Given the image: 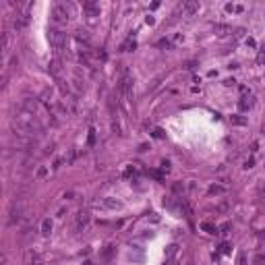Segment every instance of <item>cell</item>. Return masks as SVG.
Here are the masks:
<instances>
[{"label": "cell", "mask_w": 265, "mask_h": 265, "mask_svg": "<svg viewBox=\"0 0 265 265\" xmlns=\"http://www.w3.org/2000/svg\"><path fill=\"white\" fill-rule=\"evenodd\" d=\"M13 130H15V135H19V137H31L33 133H37V130H40V124H37V120H35V114L17 108L15 116H13Z\"/></svg>", "instance_id": "obj_1"}, {"label": "cell", "mask_w": 265, "mask_h": 265, "mask_svg": "<svg viewBox=\"0 0 265 265\" xmlns=\"http://www.w3.org/2000/svg\"><path fill=\"white\" fill-rule=\"evenodd\" d=\"M8 215H10V224H19L27 218V207H25V201L23 199H13L10 203V209H8Z\"/></svg>", "instance_id": "obj_2"}, {"label": "cell", "mask_w": 265, "mask_h": 265, "mask_svg": "<svg viewBox=\"0 0 265 265\" xmlns=\"http://www.w3.org/2000/svg\"><path fill=\"white\" fill-rule=\"evenodd\" d=\"M48 40H50L52 48H54L56 52H62V50L66 48V44H69V35H66L64 31L50 29V33H48Z\"/></svg>", "instance_id": "obj_3"}, {"label": "cell", "mask_w": 265, "mask_h": 265, "mask_svg": "<svg viewBox=\"0 0 265 265\" xmlns=\"http://www.w3.org/2000/svg\"><path fill=\"white\" fill-rule=\"evenodd\" d=\"M133 85H135V81H133V75H130L129 70H122V79H120V95L124 97L126 102H130L133 97Z\"/></svg>", "instance_id": "obj_4"}, {"label": "cell", "mask_w": 265, "mask_h": 265, "mask_svg": "<svg viewBox=\"0 0 265 265\" xmlns=\"http://www.w3.org/2000/svg\"><path fill=\"white\" fill-rule=\"evenodd\" d=\"M52 19L56 23H69L70 21V4H64V2H58L52 8Z\"/></svg>", "instance_id": "obj_5"}, {"label": "cell", "mask_w": 265, "mask_h": 265, "mask_svg": "<svg viewBox=\"0 0 265 265\" xmlns=\"http://www.w3.org/2000/svg\"><path fill=\"white\" fill-rule=\"evenodd\" d=\"M89 224H91V215L87 213V211L81 209L79 213H77V218H75V228H77V232H85L87 228H89Z\"/></svg>", "instance_id": "obj_6"}, {"label": "cell", "mask_w": 265, "mask_h": 265, "mask_svg": "<svg viewBox=\"0 0 265 265\" xmlns=\"http://www.w3.org/2000/svg\"><path fill=\"white\" fill-rule=\"evenodd\" d=\"M180 10H182L185 17H193L197 10H199V2H197V0H186V2H182Z\"/></svg>", "instance_id": "obj_7"}, {"label": "cell", "mask_w": 265, "mask_h": 265, "mask_svg": "<svg viewBox=\"0 0 265 265\" xmlns=\"http://www.w3.org/2000/svg\"><path fill=\"white\" fill-rule=\"evenodd\" d=\"M25 265H44V257L37 253V251H27L25 255Z\"/></svg>", "instance_id": "obj_8"}, {"label": "cell", "mask_w": 265, "mask_h": 265, "mask_svg": "<svg viewBox=\"0 0 265 265\" xmlns=\"http://www.w3.org/2000/svg\"><path fill=\"white\" fill-rule=\"evenodd\" d=\"M19 108H21V110H25V112L35 114V112H37V100H35V97H25V100L21 102Z\"/></svg>", "instance_id": "obj_9"}, {"label": "cell", "mask_w": 265, "mask_h": 265, "mask_svg": "<svg viewBox=\"0 0 265 265\" xmlns=\"http://www.w3.org/2000/svg\"><path fill=\"white\" fill-rule=\"evenodd\" d=\"M48 70H50V73L56 77V79H60V75H62V62H60V58L50 60V64H48Z\"/></svg>", "instance_id": "obj_10"}, {"label": "cell", "mask_w": 265, "mask_h": 265, "mask_svg": "<svg viewBox=\"0 0 265 265\" xmlns=\"http://www.w3.org/2000/svg\"><path fill=\"white\" fill-rule=\"evenodd\" d=\"M253 106H255V100H253V97H242V100L238 102V108L240 110H251V108H253Z\"/></svg>", "instance_id": "obj_11"}, {"label": "cell", "mask_w": 265, "mask_h": 265, "mask_svg": "<svg viewBox=\"0 0 265 265\" xmlns=\"http://www.w3.org/2000/svg\"><path fill=\"white\" fill-rule=\"evenodd\" d=\"M213 31L220 35V37H224V35L232 33V27L230 25H220V23H218V25H213Z\"/></svg>", "instance_id": "obj_12"}, {"label": "cell", "mask_w": 265, "mask_h": 265, "mask_svg": "<svg viewBox=\"0 0 265 265\" xmlns=\"http://www.w3.org/2000/svg\"><path fill=\"white\" fill-rule=\"evenodd\" d=\"M50 232H52V220H50V218H46V220L41 222V234L50 236Z\"/></svg>", "instance_id": "obj_13"}, {"label": "cell", "mask_w": 265, "mask_h": 265, "mask_svg": "<svg viewBox=\"0 0 265 265\" xmlns=\"http://www.w3.org/2000/svg\"><path fill=\"white\" fill-rule=\"evenodd\" d=\"M207 193H209V195H224V193H226V186H220V185H211L209 189H207Z\"/></svg>", "instance_id": "obj_14"}, {"label": "cell", "mask_w": 265, "mask_h": 265, "mask_svg": "<svg viewBox=\"0 0 265 265\" xmlns=\"http://www.w3.org/2000/svg\"><path fill=\"white\" fill-rule=\"evenodd\" d=\"M75 160H77V149H70L69 153L64 155V160H62V162H64L66 166H70V164H73V162H75Z\"/></svg>", "instance_id": "obj_15"}, {"label": "cell", "mask_w": 265, "mask_h": 265, "mask_svg": "<svg viewBox=\"0 0 265 265\" xmlns=\"http://www.w3.org/2000/svg\"><path fill=\"white\" fill-rule=\"evenodd\" d=\"M176 251H178V245H170V246H168V249H166V261H168V259H174Z\"/></svg>", "instance_id": "obj_16"}, {"label": "cell", "mask_w": 265, "mask_h": 265, "mask_svg": "<svg viewBox=\"0 0 265 265\" xmlns=\"http://www.w3.org/2000/svg\"><path fill=\"white\" fill-rule=\"evenodd\" d=\"M201 230H205V232H209V234H215V226H211L209 222H203V224H201Z\"/></svg>", "instance_id": "obj_17"}, {"label": "cell", "mask_w": 265, "mask_h": 265, "mask_svg": "<svg viewBox=\"0 0 265 265\" xmlns=\"http://www.w3.org/2000/svg\"><path fill=\"white\" fill-rule=\"evenodd\" d=\"M2 52H8V33L6 31H2Z\"/></svg>", "instance_id": "obj_18"}, {"label": "cell", "mask_w": 265, "mask_h": 265, "mask_svg": "<svg viewBox=\"0 0 265 265\" xmlns=\"http://www.w3.org/2000/svg\"><path fill=\"white\" fill-rule=\"evenodd\" d=\"M104 203H106V207H110V209H116V207H120V201H114V199H106Z\"/></svg>", "instance_id": "obj_19"}, {"label": "cell", "mask_w": 265, "mask_h": 265, "mask_svg": "<svg viewBox=\"0 0 265 265\" xmlns=\"http://www.w3.org/2000/svg\"><path fill=\"white\" fill-rule=\"evenodd\" d=\"M230 120H232V124H245V122H246V120L242 118V116H238V114H234Z\"/></svg>", "instance_id": "obj_20"}, {"label": "cell", "mask_w": 265, "mask_h": 265, "mask_svg": "<svg viewBox=\"0 0 265 265\" xmlns=\"http://www.w3.org/2000/svg\"><path fill=\"white\" fill-rule=\"evenodd\" d=\"M215 209H218V211H222V213H224V211H228V209H230V203H228V201H224V203H220V205L215 207Z\"/></svg>", "instance_id": "obj_21"}, {"label": "cell", "mask_w": 265, "mask_h": 265, "mask_svg": "<svg viewBox=\"0 0 265 265\" xmlns=\"http://www.w3.org/2000/svg\"><path fill=\"white\" fill-rule=\"evenodd\" d=\"M257 62H259V64H265V46H263V48H261L259 56H257Z\"/></svg>", "instance_id": "obj_22"}, {"label": "cell", "mask_w": 265, "mask_h": 265, "mask_svg": "<svg viewBox=\"0 0 265 265\" xmlns=\"http://www.w3.org/2000/svg\"><path fill=\"white\" fill-rule=\"evenodd\" d=\"M77 40H81V41H87V40H89V35H87V31H77Z\"/></svg>", "instance_id": "obj_23"}, {"label": "cell", "mask_w": 265, "mask_h": 265, "mask_svg": "<svg viewBox=\"0 0 265 265\" xmlns=\"http://www.w3.org/2000/svg\"><path fill=\"white\" fill-rule=\"evenodd\" d=\"M253 166H255V157H249V160L245 162V168H246V170H251Z\"/></svg>", "instance_id": "obj_24"}, {"label": "cell", "mask_w": 265, "mask_h": 265, "mask_svg": "<svg viewBox=\"0 0 265 265\" xmlns=\"http://www.w3.org/2000/svg\"><path fill=\"white\" fill-rule=\"evenodd\" d=\"M255 265H265V255H257L255 257Z\"/></svg>", "instance_id": "obj_25"}, {"label": "cell", "mask_w": 265, "mask_h": 265, "mask_svg": "<svg viewBox=\"0 0 265 265\" xmlns=\"http://www.w3.org/2000/svg\"><path fill=\"white\" fill-rule=\"evenodd\" d=\"M87 143H89V145H93V143H95V130L93 129L89 130V139H87Z\"/></svg>", "instance_id": "obj_26"}, {"label": "cell", "mask_w": 265, "mask_h": 265, "mask_svg": "<svg viewBox=\"0 0 265 265\" xmlns=\"http://www.w3.org/2000/svg\"><path fill=\"white\" fill-rule=\"evenodd\" d=\"M130 48L135 50V41H126V44L122 46V50H124V52H126V50H130Z\"/></svg>", "instance_id": "obj_27"}, {"label": "cell", "mask_w": 265, "mask_h": 265, "mask_svg": "<svg viewBox=\"0 0 265 265\" xmlns=\"http://www.w3.org/2000/svg\"><path fill=\"white\" fill-rule=\"evenodd\" d=\"M153 137H155V139H162V137H164V130H162V129H155L153 130Z\"/></svg>", "instance_id": "obj_28"}, {"label": "cell", "mask_w": 265, "mask_h": 265, "mask_svg": "<svg viewBox=\"0 0 265 265\" xmlns=\"http://www.w3.org/2000/svg\"><path fill=\"white\" fill-rule=\"evenodd\" d=\"M157 46H160V48H170V41H168V40H162V41H157Z\"/></svg>", "instance_id": "obj_29"}, {"label": "cell", "mask_w": 265, "mask_h": 265, "mask_svg": "<svg viewBox=\"0 0 265 265\" xmlns=\"http://www.w3.org/2000/svg\"><path fill=\"white\" fill-rule=\"evenodd\" d=\"M112 249H114L112 245H108V246H106V251H104V257H110V255H112Z\"/></svg>", "instance_id": "obj_30"}, {"label": "cell", "mask_w": 265, "mask_h": 265, "mask_svg": "<svg viewBox=\"0 0 265 265\" xmlns=\"http://www.w3.org/2000/svg\"><path fill=\"white\" fill-rule=\"evenodd\" d=\"M151 176H153V178H157V180H162V174H160V172H151Z\"/></svg>", "instance_id": "obj_31"}, {"label": "cell", "mask_w": 265, "mask_h": 265, "mask_svg": "<svg viewBox=\"0 0 265 265\" xmlns=\"http://www.w3.org/2000/svg\"><path fill=\"white\" fill-rule=\"evenodd\" d=\"M259 193H265V185H261V186H259Z\"/></svg>", "instance_id": "obj_32"}, {"label": "cell", "mask_w": 265, "mask_h": 265, "mask_svg": "<svg viewBox=\"0 0 265 265\" xmlns=\"http://www.w3.org/2000/svg\"><path fill=\"white\" fill-rule=\"evenodd\" d=\"M259 236H261V238H265V230H261V234H259Z\"/></svg>", "instance_id": "obj_33"}]
</instances>
